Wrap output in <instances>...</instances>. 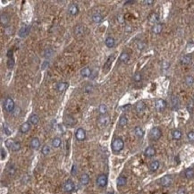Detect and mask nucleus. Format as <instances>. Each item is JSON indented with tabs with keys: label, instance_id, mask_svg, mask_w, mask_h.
Here are the masks:
<instances>
[{
	"label": "nucleus",
	"instance_id": "f257e3e1",
	"mask_svg": "<svg viewBox=\"0 0 194 194\" xmlns=\"http://www.w3.org/2000/svg\"><path fill=\"white\" fill-rule=\"evenodd\" d=\"M124 147V142L121 138H116V139H114V141H113L112 149L114 150V152L118 153V152L122 151Z\"/></svg>",
	"mask_w": 194,
	"mask_h": 194
},
{
	"label": "nucleus",
	"instance_id": "f03ea898",
	"mask_svg": "<svg viewBox=\"0 0 194 194\" xmlns=\"http://www.w3.org/2000/svg\"><path fill=\"white\" fill-rule=\"evenodd\" d=\"M5 146L6 148H8L9 149H11L12 151H19L21 149V143L19 141H14V140H7L5 141Z\"/></svg>",
	"mask_w": 194,
	"mask_h": 194
},
{
	"label": "nucleus",
	"instance_id": "7ed1b4c3",
	"mask_svg": "<svg viewBox=\"0 0 194 194\" xmlns=\"http://www.w3.org/2000/svg\"><path fill=\"white\" fill-rule=\"evenodd\" d=\"M161 136H162V131L160 130L158 127H153V128L150 130L149 138L152 141H158V140L161 138Z\"/></svg>",
	"mask_w": 194,
	"mask_h": 194
},
{
	"label": "nucleus",
	"instance_id": "20e7f679",
	"mask_svg": "<svg viewBox=\"0 0 194 194\" xmlns=\"http://www.w3.org/2000/svg\"><path fill=\"white\" fill-rule=\"evenodd\" d=\"M5 109L7 112L9 113H13L14 110L15 109V104H14V101L12 98H6L5 100Z\"/></svg>",
	"mask_w": 194,
	"mask_h": 194
},
{
	"label": "nucleus",
	"instance_id": "39448f33",
	"mask_svg": "<svg viewBox=\"0 0 194 194\" xmlns=\"http://www.w3.org/2000/svg\"><path fill=\"white\" fill-rule=\"evenodd\" d=\"M166 106H167V103H166V100H164L162 99H158L156 100L155 107H156V109L157 110L158 112L164 111V110L166 108Z\"/></svg>",
	"mask_w": 194,
	"mask_h": 194
},
{
	"label": "nucleus",
	"instance_id": "423d86ee",
	"mask_svg": "<svg viewBox=\"0 0 194 194\" xmlns=\"http://www.w3.org/2000/svg\"><path fill=\"white\" fill-rule=\"evenodd\" d=\"M107 181H108V179H107V175L106 174H102L99 175L97 178V184L101 188L106 187V184H107Z\"/></svg>",
	"mask_w": 194,
	"mask_h": 194
},
{
	"label": "nucleus",
	"instance_id": "0eeeda50",
	"mask_svg": "<svg viewBox=\"0 0 194 194\" xmlns=\"http://www.w3.org/2000/svg\"><path fill=\"white\" fill-rule=\"evenodd\" d=\"M173 183V177L171 175H165L160 179V184L163 187H169Z\"/></svg>",
	"mask_w": 194,
	"mask_h": 194
},
{
	"label": "nucleus",
	"instance_id": "6e6552de",
	"mask_svg": "<svg viewBox=\"0 0 194 194\" xmlns=\"http://www.w3.org/2000/svg\"><path fill=\"white\" fill-rule=\"evenodd\" d=\"M109 121H110V119L107 114L99 116V118H98V124H99L100 127H106V125L109 124Z\"/></svg>",
	"mask_w": 194,
	"mask_h": 194
},
{
	"label": "nucleus",
	"instance_id": "1a4fd4ad",
	"mask_svg": "<svg viewBox=\"0 0 194 194\" xmlns=\"http://www.w3.org/2000/svg\"><path fill=\"white\" fill-rule=\"evenodd\" d=\"M64 124H65L66 126L74 127L75 125V124H76V120H75V118L72 116H71V114H67V116H64Z\"/></svg>",
	"mask_w": 194,
	"mask_h": 194
},
{
	"label": "nucleus",
	"instance_id": "9d476101",
	"mask_svg": "<svg viewBox=\"0 0 194 194\" xmlns=\"http://www.w3.org/2000/svg\"><path fill=\"white\" fill-rule=\"evenodd\" d=\"M75 138L77 139V141H82L86 139V131L83 128H78L75 132Z\"/></svg>",
	"mask_w": 194,
	"mask_h": 194
},
{
	"label": "nucleus",
	"instance_id": "9b49d317",
	"mask_svg": "<svg viewBox=\"0 0 194 194\" xmlns=\"http://www.w3.org/2000/svg\"><path fill=\"white\" fill-rule=\"evenodd\" d=\"M74 188H75L74 183L71 180V179H69V180L66 181L64 184V190L66 191V192H72V191L74 190Z\"/></svg>",
	"mask_w": 194,
	"mask_h": 194
},
{
	"label": "nucleus",
	"instance_id": "f8f14e48",
	"mask_svg": "<svg viewBox=\"0 0 194 194\" xmlns=\"http://www.w3.org/2000/svg\"><path fill=\"white\" fill-rule=\"evenodd\" d=\"M74 33L76 37H81L85 33V27L83 25H76L74 29Z\"/></svg>",
	"mask_w": 194,
	"mask_h": 194
},
{
	"label": "nucleus",
	"instance_id": "ddd939ff",
	"mask_svg": "<svg viewBox=\"0 0 194 194\" xmlns=\"http://www.w3.org/2000/svg\"><path fill=\"white\" fill-rule=\"evenodd\" d=\"M114 56H110L109 57L107 58V60H106V62L105 63V64H104V67H103V71L104 72H107L108 71H109L110 67H111L112 65V63L114 61Z\"/></svg>",
	"mask_w": 194,
	"mask_h": 194
},
{
	"label": "nucleus",
	"instance_id": "4468645a",
	"mask_svg": "<svg viewBox=\"0 0 194 194\" xmlns=\"http://www.w3.org/2000/svg\"><path fill=\"white\" fill-rule=\"evenodd\" d=\"M0 22L3 26H6L10 22V16L6 13H2L0 15Z\"/></svg>",
	"mask_w": 194,
	"mask_h": 194
},
{
	"label": "nucleus",
	"instance_id": "2eb2a0df",
	"mask_svg": "<svg viewBox=\"0 0 194 194\" xmlns=\"http://www.w3.org/2000/svg\"><path fill=\"white\" fill-rule=\"evenodd\" d=\"M68 12L71 15L76 16L77 14H79V6L77 5L76 4H71V5L69 6Z\"/></svg>",
	"mask_w": 194,
	"mask_h": 194
},
{
	"label": "nucleus",
	"instance_id": "dca6fc26",
	"mask_svg": "<svg viewBox=\"0 0 194 194\" xmlns=\"http://www.w3.org/2000/svg\"><path fill=\"white\" fill-rule=\"evenodd\" d=\"M171 106H172L173 109H178L179 106H180V100H179L178 97L176 96H172L170 99Z\"/></svg>",
	"mask_w": 194,
	"mask_h": 194
},
{
	"label": "nucleus",
	"instance_id": "f3484780",
	"mask_svg": "<svg viewBox=\"0 0 194 194\" xmlns=\"http://www.w3.org/2000/svg\"><path fill=\"white\" fill-rule=\"evenodd\" d=\"M135 109H136V112L138 114H141L145 111L146 109V104L144 101H139L135 106Z\"/></svg>",
	"mask_w": 194,
	"mask_h": 194
},
{
	"label": "nucleus",
	"instance_id": "a211bd4d",
	"mask_svg": "<svg viewBox=\"0 0 194 194\" xmlns=\"http://www.w3.org/2000/svg\"><path fill=\"white\" fill-rule=\"evenodd\" d=\"M80 74H81V76L84 77V78H88V77L91 76V74H92V71H91V69L89 68V66H86V67H83L82 69H81Z\"/></svg>",
	"mask_w": 194,
	"mask_h": 194
},
{
	"label": "nucleus",
	"instance_id": "6ab92c4d",
	"mask_svg": "<svg viewBox=\"0 0 194 194\" xmlns=\"http://www.w3.org/2000/svg\"><path fill=\"white\" fill-rule=\"evenodd\" d=\"M144 155L147 156V157H153V156L156 155V149H155V148L152 147V146H149V147H148L147 149H145Z\"/></svg>",
	"mask_w": 194,
	"mask_h": 194
},
{
	"label": "nucleus",
	"instance_id": "aec40b11",
	"mask_svg": "<svg viewBox=\"0 0 194 194\" xmlns=\"http://www.w3.org/2000/svg\"><path fill=\"white\" fill-rule=\"evenodd\" d=\"M29 33H30V26H26V25H24V26H22V28L20 29L18 34L20 37L25 38L26 36H28Z\"/></svg>",
	"mask_w": 194,
	"mask_h": 194
},
{
	"label": "nucleus",
	"instance_id": "412c9836",
	"mask_svg": "<svg viewBox=\"0 0 194 194\" xmlns=\"http://www.w3.org/2000/svg\"><path fill=\"white\" fill-rule=\"evenodd\" d=\"M68 87H69L68 82H65V81H64V82H58L56 84V90L58 92H64V90L67 89Z\"/></svg>",
	"mask_w": 194,
	"mask_h": 194
},
{
	"label": "nucleus",
	"instance_id": "4be33fe9",
	"mask_svg": "<svg viewBox=\"0 0 194 194\" xmlns=\"http://www.w3.org/2000/svg\"><path fill=\"white\" fill-rule=\"evenodd\" d=\"M7 56H8L7 67L9 69H12L14 66V57H13V51L12 50H9V51H8Z\"/></svg>",
	"mask_w": 194,
	"mask_h": 194
},
{
	"label": "nucleus",
	"instance_id": "5701e85b",
	"mask_svg": "<svg viewBox=\"0 0 194 194\" xmlns=\"http://www.w3.org/2000/svg\"><path fill=\"white\" fill-rule=\"evenodd\" d=\"M31 148L33 149H38L39 148V146H40V141H39V138L37 137H34L31 139Z\"/></svg>",
	"mask_w": 194,
	"mask_h": 194
},
{
	"label": "nucleus",
	"instance_id": "b1692460",
	"mask_svg": "<svg viewBox=\"0 0 194 194\" xmlns=\"http://www.w3.org/2000/svg\"><path fill=\"white\" fill-rule=\"evenodd\" d=\"M134 134L136 135L139 139H141V138H143L144 134H145V131H144V130L141 126H136L134 128Z\"/></svg>",
	"mask_w": 194,
	"mask_h": 194
},
{
	"label": "nucleus",
	"instance_id": "393cba45",
	"mask_svg": "<svg viewBox=\"0 0 194 194\" xmlns=\"http://www.w3.org/2000/svg\"><path fill=\"white\" fill-rule=\"evenodd\" d=\"M106 46L108 47V48H112V47H114V45H116V40H114V39L113 37H107L106 39Z\"/></svg>",
	"mask_w": 194,
	"mask_h": 194
},
{
	"label": "nucleus",
	"instance_id": "a878e982",
	"mask_svg": "<svg viewBox=\"0 0 194 194\" xmlns=\"http://www.w3.org/2000/svg\"><path fill=\"white\" fill-rule=\"evenodd\" d=\"M30 130H31V124L29 122L23 123L20 127V131L22 133H27Z\"/></svg>",
	"mask_w": 194,
	"mask_h": 194
},
{
	"label": "nucleus",
	"instance_id": "bb28decb",
	"mask_svg": "<svg viewBox=\"0 0 194 194\" xmlns=\"http://www.w3.org/2000/svg\"><path fill=\"white\" fill-rule=\"evenodd\" d=\"M159 166H160L159 161H157V160H154V161H152L151 163H150L149 169H150V171H151V172H156V171L158 170Z\"/></svg>",
	"mask_w": 194,
	"mask_h": 194
},
{
	"label": "nucleus",
	"instance_id": "cd10ccee",
	"mask_svg": "<svg viewBox=\"0 0 194 194\" xmlns=\"http://www.w3.org/2000/svg\"><path fill=\"white\" fill-rule=\"evenodd\" d=\"M191 60H192V56L191 55H185L184 56H183L181 59V64H183V65H187V64H191Z\"/></svg>",
	"mask_w": 194,
	"mask_h": 194
},
{
	"label": "nucleus",
	"instance_id": "c85d7f7f",
	"mask_svg": "<svg viewBox=\"0 0 194 194\" xmlns=\"http://www.w3.org/2000/svg\"><path fill=\"white\" fill-rule=\"evenodd\" d=\"M162 31H163V24L162 23L154 24V26L152 27V32H153L154 34H159V33H161Z\"/></svg>",
	"mask_w": 194,
	"mask_h": 194
},
{
	"label": "nucleus",
	"instance_id": "c756f323",
	"mask_svg": "<svg viewBox=\"0 0 194 194\" xmlns=\"http://www.w3.org/2000/svg\"><path fill=\"white\" fill-rule=\"evenodd\" d=\"M92 19L93 22H95V23H100V22L103 21V16H102L101 14H99V13H97V14H94L92 15Z\"/></svg>",
	"mask_w": 194,
	"mask_h": 194
},
{
	"label": "nucleus",
	"instance_id": "7c9ffc66",
	"mask_svg": "<svg viewBox=\"0 0 194 194\" xmlns=\"http://www.w3.org/2000/svg\"><path fill=\"white\" fill-rule=\"evenodd\" d=\"M39 117L38 114H31V116H30V118H29V123L32 125L38 124H39Z\"/></svg>",
	"mask_w": 194,
	"mask_h": 194
},
{
	"label": "nucleus",
	"instance_id": "2f4dec72",
	"mask_svg": "<svg viewBox=\"0 0 194 194\" xmlns=\"http://www.w3.org/2000/svg\"><path fill=\"white\" fill-rule=\"evenodd\" d=\"M127 183V178L124 175H121V176H119L117 178V180H116V183H117V185L119 187H122V186H124L125 184H126Z\"/></svg>",
	"mask_w": 194,
	"mask_h": 194
},
{
	"label": "nucleus",
	"instance_id": "473e14b6",
	"mask_svg": "<svg viewBox=\"0 0 194 194\" xmlns=\"http://www.w3.org/2000/svg\"><path fill=\"white\" fill-rule=\"evenodd\" d=\"M181 136H183V133L180 130L176 129V130H174L172 131V137L174 140H176V141H179V140L181 139Z\"/></svg>",
	"mask_w": 194,
	"mask_h": 194
},
{
	"label": "nucleus",
	"instance_id": "72a5a7b5",
	"mask_svg": "<svg viewBox=\"0 0 194 194\" xmlns=\"http://www.w3.org/2000/svg\"><path fill=\"white\" fill-rule=\"evenodd\" d=\"M89 183V176L87 174H83L80 178V183L81 185H87Z\"/></svg>",
	"mask_w": 194,
	"mask_h": 194
},
{
	"label": "nucleus",
	"instance_id": "f704fd0d",
	"mask_svg": "<svg viewBox=\"0 0 194 194\" xmlns=\"http://www.w3.org/2000/svg\"><path fill=\"white\" fill-rule=\"evenodd\" d=\"M119 59H120L121 62H124V63H127L130 60V55H129L127 52H123L122 54H121L120 57H119Z\"/></svg>",
	"mask_w": 194,
	"mask_h": 194
},
{
	"label": "nucleus",
	"instance_id": "c9c22d12",
	"mask_svg": "<svg viewBox=\"0 0 194 194\" xmlns=\"http://www.w3.org/2000/svg\"><path fill=\"white\" fill-rule=\"evenodd\" d=\"M128 124V117L126 116H122L119 120V126L120 127H124L126 126V124Z\"/></svg>",
	"mask_w": 194,
	"mask_h": 194
},
{
	"label": "nucleus",
	"instance_id": "e433bc0d",
	"mask_svg": "<svg viewBox=\"0 0 194 194\" xmlns=\"http://www.w3.org/2000/svg\"><path fill=\"white\" fill-rule=\"evenodd\" d=\"M149 22H151V23L156 24V23H157V22H158V14H156V13L151 14L149 15Z\"/></svg>",
	"mask_w": 194,
	"mask_h": 194
},
{
	"label": "nucleus",
	"instance_id": "4c0bfd02",
	"mask_svg": "<svg viewBox=\"0 0 194 194\" xmlns=\"http://www.w3.org/2000/svg\"><path fill=\"white\" fill-rule=\"evenodd\" d=\"M99 113L100 116H105L107 113V106H106L105 104H101L99 106Z\"/></svg>",
	"mask_w": 194,
	"mask_h": 194
},
{
	"label": "nucleus",
	"instance_id": "58836bf2",
	"mask_svg": "<svg viewBox=\"0 0 194 194\" xmlns=\"http://www.w3.org/2000/svg\"><path fill=\"white\" fill-rule=\"evenodd\" d=\"M54 55V50L52 48H47L44 51V57L46 58V59H49V58H51L52 56Z\"/></svg>",
	"mask_w": 194,
	"mask_h": 194
},
{
	"label": "nucleus",
	"instance_id": "ea45409f",
	"mask_svg": "<svg viewBox=\"0 0 194 194\" xmlns=\"http://www.w3.org/2000/svg\"><path fill=\"white\" fill-rule=\"evenodd\" d=\"M184 81H185V83H186L187 86L191 87V86H192L193 83H194V78L191 76V75H187V76L185 77Z\"/></svg>",
	"mask_w": 194,
	"mask_h": 194
},
{
	"label": "nucleus",
	"instance_id": "a19ab883",
	"mask_svg": "<svg viewBox=\"0 0 194 194\" xmlns=\"http://www.w3.org/2000/svg\"><path fill=\"white\" fill-rule=\"evenodd\" d=\"M62 144V141L60 138L58 137H56L53 139V141H52V146H53L54 148H59L60 146H61Z\"/></svg>",
	"mask_w": 194,
	"mask_h": 194
},
{
	"label": "nucleus",
	"instance_id": "79ce46f5",
	"mask_svg": "<svg viewBox=\"0 0 194 194\" xmlns=\"http://www.w3.org/2000/svg\"><path fill=\"white\" fill-rule=\"evenodd\" d=\"M185 177L187 179H191L194 177V169L193 168H188L186 171H185Z\"/></svg>",
	"mask_w": 194,
	"mask_h": 194
},
{
	"label": "nucleus",
	"instance_id": "37998d69",
	"mask_svg": "<svg viewBox=\"0 0 194 194\" xmlns=\"http://www.w3.org/2000/svg\"><path fill=\"white\" fill-rule=\"evenodd\" d=\"M132 80L133 81H135V82H140V81L142 80V75H141V74L140 72H136L133 74Z\"/></svg>",
	"mask_w": 194,
	"mask_h": 194
},
{
	"label": "nucleus",
	"instance_id": "c03bdc74",
	"mask_svg": "<svg viewBox=\"0 0 194 194\" xmlns=\"http://www.w3.org/2000/svg\"><path fill=\"white\" fill-rule=\"evenodd\" d=\"M15 171H16V169H15V167H14V165H9L8 166V167H7V173H8V174L9 175H14V174H15Z\"/></svg>",
	"mask_w": 194,
	"mask_h": 194
},
{
	"label": "nucleus",
	"instance_id": "a18cd8bd",
	"mask_svg": "<svg viewBox=\"0 0 194 194\" xmlns=\"http://www.w3.org/2000/svg\"><path fill=\"white\" fill-rule=\"evenodd\" d=\"M41 152H42V154H43V155H45V156L48 155L49 152H50L49 146L48 145H44L42 147V149H41Z\"/></svg>",
	"mask_w": 194,
	"mask_h": 194
},
{
	"label": "nucleus",
	"instance_id": "49530a36",
	"mask_svg": "<svg viewBox=\"0 0 194 194\" xmlns=\"http://www.w3.org/2000/svg\"><path fill=\"white\" fill-rule=\"evenodd\" d=\"M187 138H188V140H189L190 141L194 142V131H189V132L187 133Z\"/></svg>",
	"mask_w": 194,
	"mask_h": 194
},
{
	"label": "nucleus",
	"instance_id": "de8ad7c7",
	"mask_svg": "<svg viewBox=\"0 0 194 194\" xmlns=\"http://www.w3.org/2000/svg\"><path fill=\"white\" fill-rule=\"evenodd\" d=\"M92 90H93V86H92V85H90V84L86 85L85 88H84V91L86 93H90V92H92Z\"/></svg>",
	"mask_w": 194,
	"mask_h": 194
},
{
	"label": "nucleus",
	"instance_id": "09e8293b",
	"mask_svg": "<svg viewBox=\"0 0 194 194\" xmlns=\"http://www.w3.org/2000/svg\"><path fill=\"white\" fill-rule=\"evenodd\" d=\"M4 131H5V133L6 135H10L11 134V130L9 129V127L6 124H4Z\"/></svg>",
	"mask_w": 194,
	"mask_h": 194
},
{
	"label": "nucleus",
	"instance_id": "8fccbe9b",
	"mask_svg": "<svg viewBox=\"0 0 194 194\" xmlns=\"http://www.w3.org/2000/svg\"><path fill=\"white\" fill-rule=\"evenodd\" d=\"M6 156V153H5V150L4 148H1V159L4 160Z\"/></svg>",
	"mask_w": 194,
	"mask_h": 194
},
{
	"label": "nucleus",
	"instance_id": "3c124183",
	"mask_svg": "<svg viewBox=\"0 0 194 194\" xmlns=\"http://www.w3.org/2000/svg\"><path fill=\"white\" fill-rule=\"evenodd\" d=\"M20 112H21V109L19 107H15V109L14 110V112H13V114H14V116H17L20 114Z\"/></svg>",
	"mask_w": 194,
	"mask_h": 194
},
{
	"label": "nucleus",
	"instance_id": "603ef678",
	"mask_svg": "<svg viewBox=\"0 0 194 194\" xmlns=\"http://www.w3.org/2000/svg\"><path fill=\"white\" fill-rule=\"evenodd\" d=\"M169 66H170V64H169L168 62L165 61L164 63H163V69H165V70H167V69L169 68Z\"/></svg>",
	"mask_w": 194,
	"mask_h": 194
},
{
	"label": "nucleus",
	"instance_id": "864d4df0",
	"mask_svg": "<svg viewBox=\"0 0 194 194\" xmlns=\"http://www.w3.org/2000/svg\"><path fill=\"white\" fill-rule=\"evenodd\" d=\"M176 194H187V191H186V189H184V188H181V189H180L178 191H177Z\"/></svg>",
	"mask_w": 194,
	"mask_h": 194
},
{
	"label": "nucleus",
	"instance_id": "5fc2aeb1",
	"mask_svg": "<svg viewBox=\"0 0 194 194\" xmlns=\"http://www.w3.org/2000/svg\"><path fill=\"white\" fill-rule=\"evenodd\" d=\"M143 3L146 4V5H151L152 4H154V1L153 0H145Z\"/></svg>",
	"mask_w": 194,
	"mask_h": 194
},
{
	"label": "nucleus",
	"instance_id": "6e6d98bb",
	"mask_svg": "<svg viewBox=\"0 0 194 194\" xmlns=\"http://www.w3.org/2000/svg\"><path fill=\"white\" fill-rule=\"evenodd\" d=\"M76 174H77L76 166H75V165H74V166H72V175H75Z\"/></svg>",
	"mask_w": 194,
	"mask_h": 194
},
{
	"label": "nucleus",
	"instance_id": "4d7b16f0",
	"mask_svg": "<svg viewBox=\"0 0 194 194\" xmlns=\"http://www.w3.org/2000/svg\"><path fill=\"white\" fill-rule=\"evenodd\" d=\"M138 47H139V49H143L144 48V45H143V44L142 43H139V45H138Z\"/></svg>",
	"mask_w": 194,
	"mask_h": 194
},
{
	"label": "nucleus",
	"instance_id": "13d9d810",
	"mask_svg": "<svg viewBox=\"0 0 194 194\" xmlns=\"http://www.w3.org/2000/svg\"><path fill=\"white\" fill-rule=\"evenodd\" d=\"M130 107H131V104H127L126 106H123V108H124V109H128V108H130Z\"/></svg>",
	"mask_w": 194,
	"mask_h": 194
},
{
	"label": "nucleus",
	"instance_id": "bf43d9fd",
	"mask_svg": "<svg viewBox=\"0 0 194 194\" xmlns=\"http://www.w3.org/2000/svg\"><path fill=\"white\" fill-rule=\"evenodd\" d=\"M134 3V1H126L125 2V5H127V4H133Z\"/></svg>",
	"mask_w": 194,
	"mask_h": 194
},
{
	"label": "nucleus",
	"instance_id": "052dcab7",
	"mask_svg": "<svg viewBox=\"0 0 194 194\" xmlns=\"http://www.w3.org/2000/svg\"><path fill=\"white\" fill-rule=\"evenodd\" d=\"M193 100H194V96H193Z\"/></svg>",
	"mask_w": 194,
	"mask_h": 194
}]
</instances>
